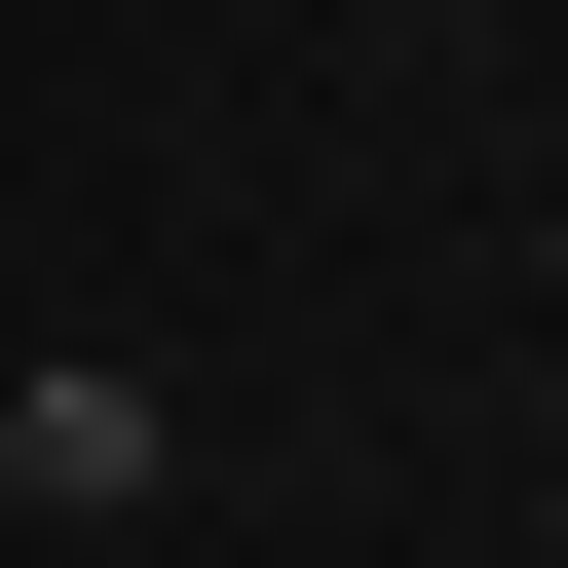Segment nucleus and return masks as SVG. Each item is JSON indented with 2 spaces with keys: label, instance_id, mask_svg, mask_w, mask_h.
<instances>
[{
  "label": "nucleus",
  "instance_id": "1",
  "mask_svg": "<svg viewBox=\"0 0 568 568\" xmlns=\"http://www.w3.org/2000/svg\"><path fill=\"white\" fill-rule=\"evenodd\" d=\"M152 455H190V417H152V379H114V342H77V379H0V530H114V493H152Z\"/></svg>",
  "mask_w": 568,
  "mask_h": 568
}]
</instances>
